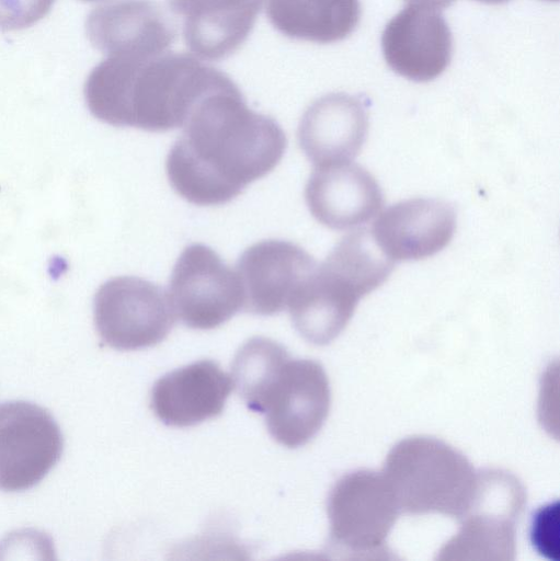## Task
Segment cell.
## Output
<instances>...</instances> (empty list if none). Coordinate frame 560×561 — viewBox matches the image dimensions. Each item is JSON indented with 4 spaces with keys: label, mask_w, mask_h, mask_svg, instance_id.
Wrapping results in <instances>:
<instances>
[{
    "label": "cell",
    "mask_w": 560,
    "mask_h": 561,
    "mask_svg": "<svg viewBox=\"0 0 560 561\" xmlns=\"http://www.w3.org/2000/svg\"><path fill=\"white\" fill-rule=\"evenodd\" d=\"M181 128L165 172L174 192L198 206L229 203L270 173L287 147L279 124L249 108L227 75L195 103Z\"/></svg>",
    "instance_id": "cell-1"
},
{
    "label": "cell",
    "mask_w": 560,
    "mask_h": 561,
    "mask_svg": "<svg viewBox=\"0 0 560 561\" xmlns=\"http://www.w3.org/2000/svg\"><path fill=\"white\" fill-rule=\"evenodd\" d=\"M225 76L184 53L110 55L90 71L83 95L103 123L168 131L182 127L195 103Z\"/></svg>",
    "instance_id": "cell-2"
},
{
    "label": "cell",
    "mask_w": 560,
    "mask_h": 561,
    "mask_svg": "<svg viewBox=\"0 0 560 561\" xmlns=\"http://www.w3.org/2000/svg\"><path fill=\"white\" fill-rule=\"evenodd\" d=\"M382 474L401 513H437L460 519L476 494L479 472L445 442L412 436L391 448Z\"/></svg>",
    "instance_id": "cell-3"
},
{
    "label": "cell",
    "mask_w": 560,
    "mask_h": 561,
    "mask_svg": "<svg viewBox=\"0 0 560 561\" xmlns=\"http://www.w3.org/2000/svg\"><path fill=\"white\" fill-rule=\"evenodd\" d=\"M526 502L523 484L499 469L479 471L473 500L460 529L441 549L438 560H513L516 522Z\"/></svg>",
    "instance_id": "cell-4"
},
{
    "label": "cell",
    "mask_w": 560,
    "mask_h": 561,
    "mask_svg": "<svg viewBox=\"0 0 560 561\" xmlns=\"http://www.w3.org/2000/svg\"><path fill=\"white\" fill-rule=\"evenodd\" d=\"M93 320L104 344L135 351L162 342L176 317L164 288L137 276H118L96 290Z\"/></svg>",
    "instance_id": "cell-5"
},
{
    "label": "cell",
    "mask_w": 560,
    "mask_h": 561,
    "mask_svg": "<svg viewBox=\"0 0 560 561\" xmlns=\"http://www.w3.org/2000/svg\"><path fill=\"white\" fill-rule=\"evenodd\" d=\"M327 513L331 548L361 557L382 549L401 512L384 474L363 469L335 482Z\"/></svg>",
    "instance_id": "cell-6"
},
{
    "label": "cell",
    "mask_w": 560,
    "mask_h": 561,
    "mask_svg": "<svg viewBox=\"0 0 560 561\" xmlns=\"http://www.w3.org/2000/svg\"><path fill=\"white\" fill-rule=\"evenodd\" d=\"M330 402L323 367L312 359L288 357L266 383L254 412L265 415L267 431L277 443L297 448L321 430Z\"/></svg>",
    "instance_id": "cell-7"
},
{
    "label": "cell",
    "mask_w": 560,
    "mask_h": 561,
    "mask_svg": "<svg viewBox=\"0 0 560 561\" xmlns=\"http://www.w3.org/2000/svg\"><path fill=\"white\" fill-rule=\"evenodd\" d=\"M168 295L176 319L196 330L215 329L243 308L236 271L203 243L184 248L172 268Z\"/></svg>",
    "instance_id": "cell-8"
},
{
    "label": "cell",
    "mask_w": 560,
    "mask_h": 561,
    "mask_svg": "<svg viewBox=\"0 0 560 561\" xmlns=\"http://www.w3.org/2000/svg\"><path fill=\"white\" fill-rule=\"evenodd\" d=\"M64 437L53 415L27 401L0 404V491L38 484L59 461Z\"/></svg>",
    "instance_id": "cell-9"
},
{
    "label": "cell",
    "mask_w": 560,
    "mask_h": 561,
    "mask_svg": "<svg viewBox=\"0 0 560 561\" xmlns=\"http://www.w3.org/2000/svg\"><path fill=\"white\" fill-rule=\"evenodd\" d=\"M316 266L315 259L290 241L268 239L250 245L236 265L242 310L256 316L282 312Z\"/></svg>",
    "instance_id": "cell-10"
},
{
    "label": "cell",
    "mask_w": 560,
    "mask_h": 561,
    "mask_svg": "<svg viewBox=\"0 0 560 561\" xmlns=\"http://www.w3.org/2000/svg\"><path fill=\"white\" fill-rule=\"evenodd\" d=\"M381 50L396 73L428 82L449 66L453 35L439 10L410 3L386 24Z\"/></svg>",
    "instance_id": "cell-11"
},
{
    "label": "cell",
    "mask_w": 560,
    "mask_h": 561,
    "mask_svg": "<svg viewBox=\"0 0 560 561\" xmlns=\"http://www.w3.org/2000/svg\"><path fill=\"white\" fill-rule=\"evenodd\" d=\"M85 33L92 46L106 56L159 55L176 37L171 19L153 0L105 2L88 14Z\"/></svg>",
    "instance_id": "cell-12"
},
{
    "label": "cell",
    "mask_w": 560,
    "mask_h": 561,
    "mask_svg": "<svg viewBox=\"0 0 560 561\" xmlns=\"http://www.w3.org/2000/svg\"><path fill=\"white\" fill-rule=\"evenodd\" d=\"M456 213L447 202L412 198L384 210L374 221L372 234L392 261H415L432 256L452 240Z\"/></svg>",
    "instance_id": "cell-13"
},
{
    "label": "cell",
    "mask_w": 560,
    "mask_h": 561,
    "mask_svg": "<svg viewBox=\"0 0 560 561\" xmlns=\"http://www.w3.org/2000/svg\"><path fill=\"white\" fill-rule=\"evenodd\" d=\"M368 129L364 103L343 92L325 94L305 111L298 142L315 167L351 162L361 151Z\"/></svg>",
    "instance_id": "cell-14"
},
{
    "label": "cell",
    "mask_w": 560,
    "mask_h": 561,
    "mask_svg": "<svg viewBox=\"0 0 560 561\" xmlns=\"http://www.w3.org/2000/svg\"><path fill=\"white\" fill-rule=\"evenodd\" d=\"M231 389V377L216 362L202 359L159 378L150 407L165 425L193 426L221 414Z\"/></svg>",
    "instance_id": "cell-15"
},
{
    "label": "cell",
    "mask_w": 560,
    "mask_h": 561,
    "mask_svg": "<svg viewBox=\"0 0 560 561\" xmlns=\"http://www.w3.org/2000/svg\"><path fill=\"white\" fill-rule=\"evenodd\" d=\"M305 199L311 215L334 230H346L370 220L384 198L374 176L352 162L316 167Z\"/></svg>",
    "instance_id": "cell-16"
},
{
    "label": "cell",
    "mask_w": 560,
    "mask_h": 561,
    "mask_svg": "<svg viewBox=\"0 0 560 561\" xmlns=\"http://www.w3.org/2000/svg\"><path fill=\"white\" fill-rule=\"evenodd\" d=\"M264 0H168L182 18L183 38L191 51L206 60L226 59L252 32Z\"/></svg>",
    "instance_id": "cell-17"
},
{
    "label": "cell",
    "mask_w": 560,
    "mask_h": 561,
    "mask_svg": "<svg viewBox=\"0 0 560 561\" xmlns=\"http://www.w3.org/2000/svg\"><path fill=\"white\" fill-rule=\"evenodd\" d=\"M359 299L345 280L321 263L295 291L287 308L302 339L327 345L345 329Z\"/></svg>",
    "instance_id": "cell-18"
},
{
    "label": "cell",
    "mask_w": 560,
    "mask_h": 561,
    "mask_svg": "<svg viewBox=\"0 0 560 561\" xmlns=\"http://www.w3.org/2000/svg\"><path fill=\"white\" fill-rule=\"evenodd\" d=\"M272 26L292 39L318 44L350 36L361 18L359 0H268Z\"/></svg>",
    "instance_id": "cell-19"
},
{
    "label": "cell",
    "mask_w": 560,
    "mask_h": 561,
    "mask_svg": "<svg viewBox=\"0 0 560 561\" xmlns=\"http://www.w3.org/2000/svg\"><path fill=\"white\" fill-rule=\"evenodd\" d=\"M323 264L362 298L388 278L395 261L380 250L370 230L358 229L345 236L329 253Z\"/></svg>",
    "instance_id": "cell-20"
},
{
    "label": "cell",
    "mask_w": 560,
    "mask_h": 561,
    "mask_svg": "<svg viewBox=\"0 0 560 561\" xmlns=\"http://www.w3.org/2000/svg\"><path fill=\"white\" fill-rule=\"evenodd\" d=\"M288 357L282 344L263 336L248 340L238 350L230 377L249 410L253 411L265 385Z\"/></svg>",
    "instance_id": "cell-21"
},
{
    "label": "cell",
    "mask_w": 560,
    "mask_h": 561,
    "mask_svg": "<svg viewBox=\"0 0 560 561\" xmlns=\"http://www.w3.org/2000/svg\"><path fill=\"white\" fill-rule=\"evenodd\" d=\"M55 0H0V31L27 28L42 20Z\"/></svg>",
    "instance_id": "cell-22"
},
{
    "label": "cell",
    "mask_w": 560,
    "mask_h": 561,
    "mask_svg": "<svg viewBox=\"0 0 560 561\" xmlns=\"http://www.w3.org/2000/svg\"><path fill=\"white\" fill-rule=\"evenodd\" d=\"M477 1L488 3V4H502V3H506L511 0H477ZM548 1H558V0H548Z\"/></svg>",
    "instance_id": "cell-23"
},
{
    "label": "cell",
    "mask_w": 560,
    "mask_h": 561,
    "mask_svg": "<svg viewBox=\"0 0 560 561\" xmlns=\"http://www.w3.org/2000/svg\"><path fill=\"white\" fill-rule=\"evenodd\" d=\"M82 1H90L91 2V1H100V0H82Z\"/></svg>",
    "instance_id": "cell-24"
}]
</instances>
